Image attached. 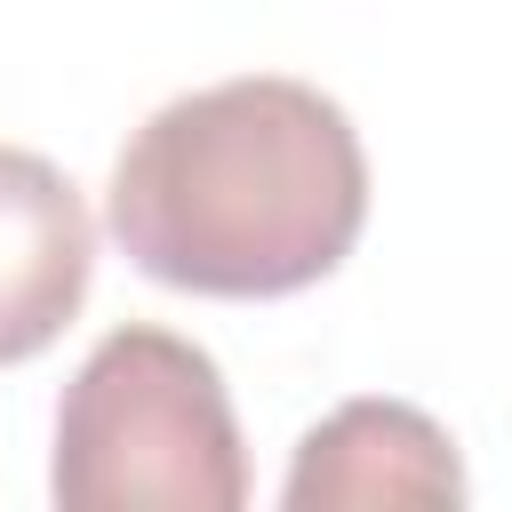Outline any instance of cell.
I'll return each instance as SVG.
<instances>
[{
    "label": "cell",
    "instance_id": "1",
    "mask_svg": "<svg viewBox=\"0 0 512 512\" xmlns=\"http://www.w3.org/2000/svg\"><path fill=\"white\" fill-rule=\"evenodd\" d=\"M104 224L120 256L184 296H296L368 224V152L336 96L248 72L160 104L112 160Z\"/></svg>",
    "mask_w": 512,
    "mask_h": 512
},
{
    "label": "cell",
    "instance_id": "2",
    "mask_svg": "<svg viewBox=\"0 0 512 512\" xmlns=\"http://www.w3.org/2000/svg\"><path fill=\"white\" fill-rule=\"evenodd\" d=\"M56 512H240L248 456L216 360L176 328H112L56 408Z\"/></svg>",
    "mask_w": 512,
    "mask_h": 512
},
{
    "label": "cell",
    "instance_id": "3",
    "mask_svg": "<svg viewBox=\"0 0 512 512\" xmlns=\"http://www.w3.org/2000/svg\"><path fill=\"white\" fill-rule=\"evenodd\" d=\"M96 272V224L72 176L24 144H0V368L48 352Z\"/></svg>",
    "mask_w": 512,
    "mask_h": 512
},
{
    "label": "cell",
    "instance_id": "4",
    "mask_svg": "<svg viewBox=\"0 0 512 512\" xmlns=\"http://www.w3.org/2000/svg\"><path fill=\"white\" fill-rule=\"evenodd\" d=\"M288 512H376V504H416V512H448L464 504V472L448 432L408 408V400H344L328 424L304 432L288 488Z\"/></svg>",
    "mask_w": 512,
    "mask_h": 512
}]
</instances>
